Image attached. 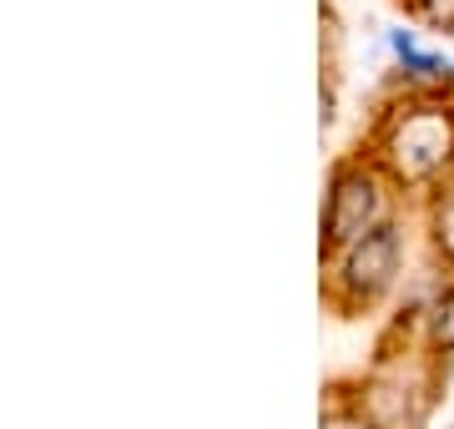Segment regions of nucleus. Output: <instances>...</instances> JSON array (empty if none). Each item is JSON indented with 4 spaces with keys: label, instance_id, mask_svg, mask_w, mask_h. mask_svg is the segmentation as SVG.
<instances>
[{
    "label": "nucleus",
    "instance_id": "4",
    "mask_svg": "<svg viewBox=\"0 0 454 429\" xmlns=\"http://www.w3.org/2000/svg\"><path fill=\"white\" fill-rule=\"evenodd\" d=\"M389 46H394V56H399V71H404L409 82H419L424 91H439V86L450 82V61H444L439 51H424L409 31H394Z\"/></svg>",
    "mask_w": 454,
    "mask_h": 429
},
{
    "label": "nucleus",
    "instance_id": "6",
    "mask_svg": "<svg viewBox=\"0 0 454 429\" xmlns=\"http://www.w3.org/2000/svg\"><path fill=\"white\" fill-rule=\"evenodd\" d=\"M424 329H429V348L450 359V354H454V283L434 298V303H429V314H424Z\"/></svg>",
    "mask_w": 454,
    "mask_h": 429
},
{
    "label": "nucleus",
    "instance_id": "7",
    "mask_svg": "<svg viewBox=\"0 0 454 429\" xmlns=\"http://www.w3.org/2000/svg\"><path fill=\"white\" fill-rule=\"evenodd\" d=\"M409 11H414L429 31L454 35V0H409Z\"/></svg>",
    "mask_w": 454,
    "mask_h": 429
},
{
    "label": "nucleus",
    "instance_id": "8",
    "mask_svg": "<svg viewBox=\"0 0 454 429\" xmlns=\"http://www.w3.org/2000/svg\"><path fill=\"white\" fill-rule=\"evenodd\" d=\"M324 429H379V425H373V414L364 410V399H358V404H328Z\"/></svg>",
    "mask_w": 454,
    "mask_h": 429
},
{
    "label": "nucleus",
    "instance_id": "3",
    "mask_svg": "<svg viewBox=\"0 0 454 429\" xmlns=\"http://www.w3.org/2000/svg\"><path fill=\"white\" fill-rule=\"evenodd\" d=\"M384 207H389V172L379 162H343L324 202V258H339L364 232L389 222Z\"/></svg>",
    "mask_w": 454,
    "mask_h": 429
},
{
    "label": "nucleus",
    "instance_id": "2",
    "mask_svg": "<svg viewBox=\"0 0 454 429\" xmlns=\"http://www.w3.org/2000/svg\"><path fill=\"white\" fill-rule=\"evenodd\" d=\"M399 263H404V228L399 222H379L364 232L358 243L333 258V278H328V303L339 314H364L399 283Z\"/></svg>",
    "mask_w": 454,
    "mask_h": 429
},
{
    "label": "nucleus",
    "instance_id": "5",
    "mask_svg": "<svg viewBox=\"0 0 454 429\" xmlns=\"http://www.w3.org/2000/svg\"><path fill=\"white\" fill-rule=\"evenodd\" d=\"M429 232H434L439 258L454 268V177L434 187V202H429Z\"/></svg>",
    "mask_w": 454,
    "mask_h": 429
},
{
    "label": "nucleus",
    "instance_id": "1",
    "mask_svg": "<svg viewBox=\"0 0 454 429\" xmlns=\"http://www.w3.org/2000/svg\"><path fill=\"white\" fill-rule=\"evenodd\" d=\"M379 167L399 187H429L454 177V101L444 91H414L379 121Z\"/></svg>",
    "mask_w": 454,
    "mask_h": 429
}]
</instances>
